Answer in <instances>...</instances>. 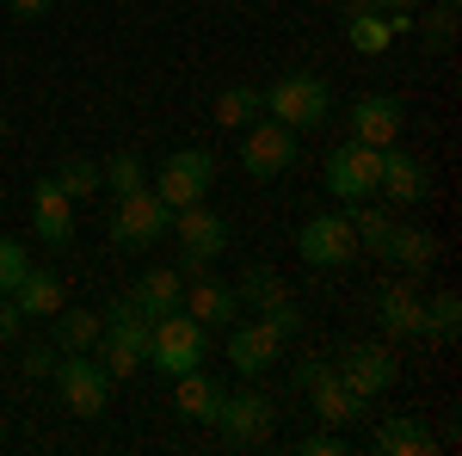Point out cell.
<instances>
[{"label":"cell","mask_w":462,"mask_h":456,"mask_svg":"<svg viewBox=\"0 0 462 456\" xmlns=\"http://www.w3.org/2000/svg\"><path fill=\"white\" fill-rule=\"evenodd\" d=\"M259 99H265V117H278V124H284V130H296V136H302V130H320V124L333 117V87H327L315 69L278 74Z\"/></svg>","instance_id":"6da1fadb"},{"label":"cell","mask_w":462,"mask_h":456,"mask_svg":"<svg viewBox=\"0 0 462 456\" xmlns=\"http://www.w3.org/2000/svg\"><path fill=\"white\" fill-rule=\"evenodd\" d=\"M148 333H154V321L130 302V296H117L106 309V333H99V364H106L111 383H130L136 370H148Z\"/></svg>","instance_id":"7a4b0ae2"},{"label":"cell","mask_w":462,"mask_h":456,"mask_svg":"<svg viewBox=\"0 0 462 456\" xmlns=\"http://www.w3.org/2000/svg\"><path fill=\"white\" fill-rule=\"evenodd\" d=\"M167 235H179V278H198L228 253V216H216L210 204H185V210H173Z\"/></svg>","instance_id":"3957f363"},{"label":"cell","mask_w":462,"mask_h":456,"mask_svg":"<svg viewBox=\"0 0 462 456\" xmlns=\"http://www.w3.org/2000/svg\"><path fill=\"white\" fill-rule=\"evenodd\" d=\"M148 185H154V198H161L167 210L204 204L210 185H216V154H210V148H173V154L148 173Z\"/></svg>","instance_id":"277c9868"},{"label":"cell","mask_w":462,"mask_h":456,"mask_svg":"<svg viewBox=\"0 0 462 456\" xmlns=\"http://www.w3.org/2000/svg\"><path fill=\"white\" fill-rule=\"evenodd\" d=\"M50 383L62 395V407L80 414V420H99L111 407V377H106V364H99L93 351H62L56 370H50Z\"/></svg>","instance_id":"5b68a950"},{"label":"cell","mask_w":462,"mask_h":456,"mask_svg":"<svg viewBox=\"0 0 462 456\" xmlns=\"http://www.w3.org/2000/svg\"><path fill=\"white\" fill-rule=\"evenodd\" d=\"M204 351H210V327H198L185 309H173V315L154 321V333H148V370H161V377L198 370Z\"/></svg>","instance_id":"8992f818"},{"label":"cell","mask_w":462,"mask_h":456,"mask_svg":"<svg viewBox=\"0 0 462 456\" xmlns=\"http://www.w3.org/2000/svg\"><path fill=\"white\" fill-rule=\"evenodd\" d=\"M111 241L130 247V253H143V247H154L167 228H173V210L154 198V185H143V191H124L117 198V210H111Z\"/></svg>","instance_id":"52a82bcc"},{"label":"cell","mask_w":462,"mask_h":456,"mask_svg":"<svg viewBox=\"0 0 462 456\" xmlns=\"http://www.w3.org/2000/svg\"><path fill=\"white\" fill-rule=\"evenodd\" d=\"M216 425H222V438H228L235 451H253V444H265V438L278 432V401L259 395V388H235V395H222Z\"/></svg>","instance_id":"ba28073f"},{"label":"cell","mask_w":462,"mask_h":456,"mask_svg":"<svg viewBox=\"0 0 462 456\" xmlns=\"http://www.w3.org/2000/svg\"><path fill=\"white\" fill-rule=\"evenodd\" d=\"M296 253H302V265H315V272H346L357 259V235H352V222H346V210L309 216L302 235H296Z\"/></svg>","instance_id":"9c48e42d"},{"label":"cell","mask_w":462,"mask_h":456,"mask_svg":"<svg viewBox=\"0 0 462 456\" xmlns=\"http://www.w3.org/2000/svg\"><path fill=\"white\" fill-rule=\"evenodd\" d=\"M241 167H247V179H278L296 167V130H284L278 117H253L247 130H241Z\"/></svg>","instance_id":"30bf717a"},{"label":"cell","mask_w":462,"mask_h":456,"mask_svg":"<svg viewBox=\"0 0 462 456\" xmlns=\"http://www.w3.org/2000/svg\"><path fill=\"white\" fill-rule=\"evenodd\" d=\"M376 173H383V148H370V142H339V148H327V191H333L339 204L376 198Z\"/></svg>","instance_id":"8fae6325"},{"label":"cell","mask_w":462,"mask_h":456,"mask_svg":"<svg viewBox=\"0 0 462 456\" xmlns=\"http://www.w3.org/2000/svg\"><path fill=\"white\" fill-rule=\"evenodd\" d=\"M333 377L339 383H352L357 395H383V388H394V377H401V358H394L389 346H376V340H357V346H346L339 358H333Z\"/></svg>","instance_id":"7c38bea8"},{"label":"cell","mask_w":462,"mask_h":456,"mask_svg":"<svg viewBox=\"0 0 462 456\" xmlns=\"http://www.w3.org/2000/svg\"><path fill=\"white\" fill-rule=\"evenodd\" d=\"M376 191L389 198V210H413V204H420V198L431 191L426 161H420V154H407L401 142H389V148H383V173H376Z\"/></svg>","instance_id":"4fadbf2b"},{"label":"cell","mask_w":462,"mask_h":456,"mask_svg":"<svg viewBox=\"0 0 462 456\" xmlns=\"http://www.w3.org/2000/svg\"><path fill=\"white\" fill-rule=\"evenodd\" d=\"M222 333H228V364H235L241 377H265V370H278L284 340H278L259 315H253V321H228Z\"/></svg>","instance_id":"5bb4252c"},{"label":"cell","mask_w":462,"mask_h":456,"mask_svg":"<svg viewBox=\"0 0 462 456\" xmlns=\"http://www.w3.org/2000/svg\"><path fill=\"white\" fill-rule=\"evenodd\" d=\"M346 124H352V142H370V148H389V142H401L407 106H401L394 93H364V99H352V111H346Z\"/></svg>","instance_id":"9a60e30c"},{"label":"cell","mask_w":462,"mask_h":456,"mask_svg":"<svg viewBox=\"0 0 462 456\" xmlns=\"http://www.w3.org/2000/svg\"><path fill=\"white\" fill-rule=\"evenodd\" d=\"M32 235L43 247H69L74 241V198L50 173L32 185Z\"/></svg>","instance_id":"2e32d148"},{"label":"cell","mask_w":462,"mask_h":456,"mask_svg":"<svg viewBox=\"0 0 462 456\" xmlns=\"http://www.w3.org/2000/svg\"><path fill=\"white\" fill-rule=\"evenodd\" d=\"M370 451L376 456H431L438 451V432L420 414H389V420H376V432H370Z\"/></svg>","instance_id":"e0dca14e"},{"label":"cell","mask_w":462,"mask_h":456,"mask_svg":"<svg viewBox=\"0 0 462 456\" xmlns=\"http://www.w3.org/2000/svg\"><path fill=\"white\" fill-rule=\"evenodd\" d=\"M222 395H228V388L216 383L204 364H198V370H179V377H173V414H179V420H191V425H216Z\"/></svg>","instance_id":"ac0fdd59"},{"label":"cell","mask_w":462,"mask_h":456,"mask_svg":"<svg viewBox=\"0 0 462 456\" xmlns=\"http://www.w3.org/2000/svg\"><path fill=\"white\" fill-rule=\"evenodd\" d=\"M179 309H185V315L198 321V327H228V321H241V296H235L228 284H216L210 272H198Z\"/></svg>","instance_id":"d6986e66"},{"label":"cell","mask_w":462,"mask_h":456,"mask_svg":"<svg viewBox=\"0 0 462 456\" xmlns=\"http://www.w3.org/2000/svg\"><path fill=\"white\" fill-rule=\"evenodd\" d=\"M431 259H438V235L420 228V222H401V216H394L389 247H383V265H401L407 278H420V272H431Z\"/></svg>","instance_id":"ffe728a7"},{"label":"cell","mask_w":462,"mask_h":456,"mask_svg":"<svg viewBox=\"0 0 462 456\" xmlns=\"http://www.w3.org/2000/svg\"><path fill=\"white\" fill-rule=\"evenodd\" d=\"M309 401H315V420L333 425V432H339V425H357L364 414H370V395H357L352 383H339L333 370H327V377L309 388Z\"/></svg>","instance_id":"44dd1931"},{"label":"cell","mask_w":462,"mask_h":456,"mask_svg":"<svg viewBox=\"0 0 462 456\" xmlns=\"http://www.w3.org/2000/svg\"><path fill=\"white\" fill-rule=\"evenodd\" d=\"M136 309H143L148 321H161V315H173L179 302H185V284H179V265H148L143 278L124 290Z\"/></svg>","instance_id":"7402d4cb"},{"label":"cell","mask_w":462,"mask_h":456,"mask_svg":"<svg viewBox=\"0 0 462 456\" xmlns=\"http://www.w3.org/2000/svg\"><path fill=\"white\" fill-rule=\"evenodd\" d=\"M99 333H106V309H56L50 315V346L56 351H93L99 346Z\"/></svg>","instance_id":"603a6c76"},{"label":"cell","mask_w":462,"mask_h":456,"mask_svg":"<svg viewBox=\"0 0 462 456\" xmlns=\"http://www.w3.org/2000/svg\"><path fill=\"white\" fill-rule=\"evenodd\" d=\"M370 309H376V327H383L389 340H407V333H420V296H413V284H383Z\"/></svg>","instance_id":"cb8c5ba5"},{"label":"cell","mask_w":462,"mask_h":456,"mask_svg":"<svg viewBox=\"0 0 462 456\" xmlns=\"http://www.w3.org/2000/svg\"><path fill=\"white\" fill-rule=\"evenodd\" d=\"M13 302H19V315L32 321V315H56V309H62V302H69V290H62V278H56V272H43V265H32V272H25V278H19V290H13Z\"/></svg>","instance_id":"d4e9b609"},{"label":"cell","mask_w":462,"mask_h":456,"mask_svg":"<svg viewBox=\"0 0 462 456\" xmlns=\"http://www.w3.org/2000/svg\"><path fill=\"white\" fill-rule=\"evenodd\" d=\"M346 222H352V235H357V253H376V259H383L389 228H394V210H376L370 198H357L352 210H346Z\"/></svg>","instance_id":"484cf974"},{"label":"cell","mask_w":462,"mask_h":456,"mask_svg":"<svg viewBox=\"0 0 462 456\" xmlns=\"http://www.w3.org/2000/svg\"><path fill=\"white\" fill-rule=\"evenodd\" d=\"M241 309H253V315H265V309H278V302H290V284L272 272V265H247V278H241Z\"/></svg>","instance_id":"4316f807"},{"label":"cell","mask_w":462,"mask_h":456,"mask_svg":"<svg viewBox=\"0 0 462 456\" xmlns=\"http://www.w3.org/2000/svg\"><path fill=\"white\" fill-rule=\"evenodd\" d=\"M457 327H462V296L457 290H438L431 302H420V340H457Z\"/></svg>","instance_id":"83f0119b"},{"label":"cell","mask_w":462,"mask_h":456,"mask_svg":"<svg viewBox=\"0 0 462 456\" xmlns=\"http://www.w3.org/2000/svg\"><path fill=\"white\" fill-rule=\"evenodd\" d=\"M259 111H265L259 87H241V80H235V87H222V93H216V124H222V130H247Z\"/></svg>","instance_id":"f1b7e54d"},{"label":"cell","mask_w":462,"mask_h":456,"mask_svg":"<svg viewBox=\"0 0 462 456\" xmlns=\"http://www.w3.org/2000/svg\"><path fill=\"white\" fill-rule=\"evenodd\" d=\"M346 43H352L357 56H383L394 43V32H389L383 13H352V19H346Z\"/></svg>","instance_id":"f546056e"},{"label":"cell","mask_w":462,"mask_h":456,"mask_svg":"<svg viewBox=\"0 0 462 456\" xmlns=\"http://www.w3.org/2000/svg\"><path fill=\"white\" fill-rule=\"evenodd\" d=\"M56 185H62V191H69L74 204H80V198H93V191H99V185H106V173H99V161H87V154H69V161H56Z\"/></svg>","instance_id":"4dcf8cb0"},{"label":"cell","mask_w":462,"mask_h":456,"mask_svg":"<svg viewBox=\"0 0 462 456\" xmlns=\"http://www.w3.org/2000/svg\"><path fill=\"white\" fill-rule=\"evenodd\" d=\"M99 173H106V185L124 198V191H143L148 185V161L136 154V148H124V154H111V161H99Z\"/></svg>","instance_id":"1f68e13d"},{"label":"cell","mask_w":462,"mask_h":456,"mask_svg":"<svg viewBox=\"0 0 462 456\" xmlns=\"http://www.w3.org/2000/svg\"><path fill=\"white\" fill-rule=\"evenodd\" d=\"M25 272H32V253L13 241V235H0V296H13Z\"/></svg>","instance_id":"d6a6232c"},{"label":"cell","mask_w":462,"mask_h":456,"mask_svg":"<svg viewBox=\"0 0 462 456\" xmlns=\"http://www.w3.org/2000/svg\"><path fill=\"white\" fill-rule=\"evenodd\" d=\"M450 37H457V6L444 0V6H431V13H426V50H431V56L450 50Z\"/></svg>","instance_id":"836d02e7"},{"label":"cell","mask_w":462,"mask_h":456,"mask_svg":"<svg viewBox=\"0 0 462 456\" xmlns=\"http://www.w3.org/2000/svg\"><path fill=\"white\" fill-rule=\"evenodd\" d=\"M56 358H62L56 346H32L25 358H19V370H25V383H50V370H56Z\"/></svg>","instance_id":"e575fe53"},{"label":"cell","mask_w":462,"mask_h":456,"mask_svg":"<svg viewBox=\"0 0 462 456\" xmlns=\"http://www.w3.org/2000/svg\"><path fill=\"white\" fill-rule=\"evenodd\" d=\"M296 451H302V456H346V438H339L333 425H320V432H309Z\"/></svg>","instance_id":"d590c367"},{"label":"cell","mask_w":462,"mask_h":456,"mask_svg":"<svg viewBox=\"0 0 462 456\" xmlns=\"http://www.w3.org/2000/svg\"><path fill=\"white\" fill-rule=\"evenodd\" d=\"M265 327H272V333H278V340H290V333H296V327H302V309H296V302H278V309H265Z\"/></svg>","instance_id":"8d00e7d4"},{"label":"cell","mask_w":462,"mask_h":456,"mask_svg":"<svg viewBox=\"0 0 462 456\" xmlns=\"http://www.w3.org/2000/svg\"><path fill=\"white\" fill-rule=\"evenodd\" d=\"M413 6L420 0H376V13L389 19V32H413Z\"/></svg>","instance_id":"74e56055"},{"label":"cell","mask_w":462,"mask_h":456,"mask_svg":"<svg viewBox=\"0 0 462 456\" xmlns=\"http://www.w3.org/2000/svg\"><path fill=\"white\" fill-rule=\"evenodd\" d=\"M19 327H25L19 302H13V296H0V346H13V340H19Z\"/></svg>","instance_id":"f35d334b"},{"label":"cell","mask_w":462,"mask_h":456,"mask_svg":"<svg viewBox=\"0 0 462 456\" xmlns=\"http://www.w3.org/2000/svg\"><path fill=\"white\" fill-rule=\"evenodd\" d=\"M327 370H333V358H302V364H296V383H302V388H315L320 377H327Z\"/></svg>","instance_id":"ab89813d"},{"label":"cell","mask_w":462,"mask_h":456,"mask_svg":"<svg viewBox=\"0 0 462 456\" xmlns=\"http://www.w3.org/2000/svg\"><path fill=\"white\" fill-rule=\"evenodd\" d=\"M6 13H13V19H43L50 0H6Z\"/></svg>","instance_id":"60d3db41"},{"label":"cell","mask_w":462,"mask_h":456,"mask_svg":"<svg viewBox=\"0 0 462 456\" xmlns=\"http://www.w3.org/2000/svg\"><path fill=\"white\" fill-rule=\"evenodd\" d=\"M339 13L352 19V13H376V0H339Z\"/></svg>","instance_id":"b9f144b4"},{"label":"cell","mask_w":462,"mask_h":456,"mask_svg":"<svg viewBox=\"0 0 462 456\" xmlns=\"http://www.w3.org/2000/svg\"><path fill=\"white\" fill-rule=\"evenodd\" d=\"M0 142H6V117H0Z\"/></svg>","instance_id":"7bdbcfd3"}]
</instances>
